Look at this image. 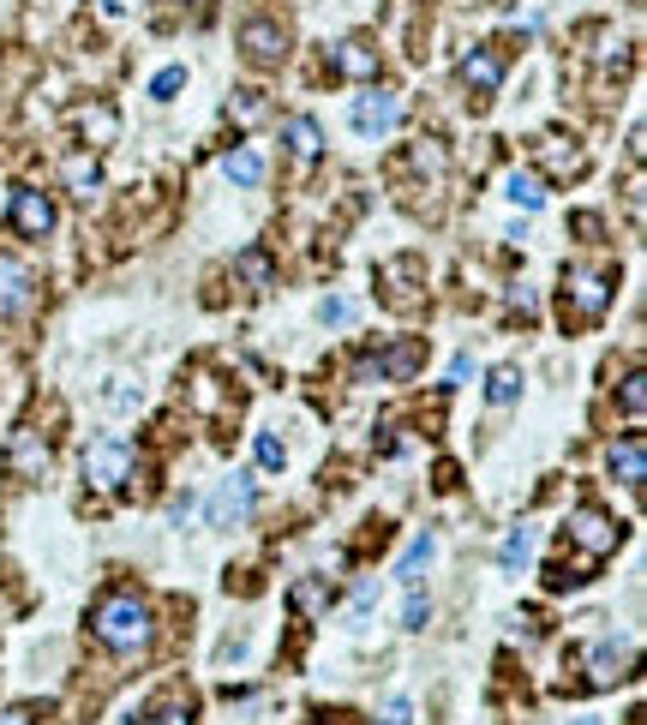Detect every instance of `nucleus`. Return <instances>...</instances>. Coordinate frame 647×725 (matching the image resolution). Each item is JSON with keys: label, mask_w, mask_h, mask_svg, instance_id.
<instances>
[{"label": "nucleus", "mask_w": 647, "mask_h": 725, "mask_svg": "<svg viewBox=\"0 0 647 725\" xmlns=\"http://www.w3.org/2000/svg\"><path fill=\"white\" fill-rule=\"evenodd\" d=\"M90 636L114 654H138L150 642V606L138 594H102L90 612Z\"/></svg>", "instance_id": "f257e3e1"}, {"label": "nucleus", "mask_w": 647, "mask_h": 725, "mask_svg": "<svg viewBox=\"0 0 647 725\" xmlns=\"http://www.w3.org/2000/svg\"><path fill=\"white\" fill-rule=\"evenodd\" d=\"M618 300V270L606 264H570L564 270V324H600Z\"/></svg>", "instance_id": "f03ea898"}, {"label": "nucleus", "mask_w": 647, "mask_h": 725, "mask_svg": "<svg viewBox=\"0 0 647 725\" xmlns=\"http://www.w3.org/2000/svg\"><path fill=\"white\" fill-rule=\"evenodd\" d=\"M618 540H624V528H618L600 504H576V510H570V546H582L594 564H600V558H612V552H618Z\"/></svg>", "instance_id": "7ed1b4c3"}, {"label": "nucleus", "mask_w": 647, "mask_h": 725, "mask_svg": "<svg viewBox=\"0 0 647 725\" xmlns=\"http://www.w3.org/2000/svg\"><path fill=\"white\" fill-rule=\"evenodd\" d=\"M504 48L498 42H480V48H468L462 54V66H456V78H462V90L474 96V102H492L498 96V84H504Z\"/></svg>", "instance_id": "20e7f679"}, {"label": "nucleus", "mask_w": 647, "mask_h": 725, "mask_svg": "<svg viewBox=\"0 0 647 725\" xmlns=\"http://www.w3.org/2000/svg\"><path fill=\"white\" fill-rule=\"evenodd\" d=\"M132 450L120 444V438H96L90 450H84V480L96 486V492H120L126 480H132Z\"/></svg>", "instance_id": "39448f33"}, {"label": "nucleus", "mask_w": 647, "mask_h": 725, "mask_svg": "<svg viewBox=\"0 0 647 725\" xmlns=\"http://www.w3.org/2000/svg\"><path fill=\"white\" fill-rule=\"evenodd\" d=\"M396 120H402V102H396L390 90H366V96L348 108V126H354L360 138H384Z\"/></svg>", "instance_id": "423d86ee"}, {"label": "nucleus", "mask_w": 647, "mask_h": 725, "mask_svg": "<svg viewBox=\"0 0 647 725\" xmlns=\"http://www.w3.org/2000/svg\"><path fill=\"white\" fill-rule=\"evenodd\" d=\"M12 228H18L24 240L54 234V198L36 192V186H18V192H12Z\"/></svg>", "instance_id": "0eeeda50"}, {"label": "nucleus", "mask_w": 647, "mask_h": 725, "mask_svg": "<svg viewBox=\"0 0 647 725\" xmlns=\"http://www.w3.org/2000/svg\"><path fill=\"white\" fill-rule=\"evenodd\" d=\"M210 528H234V522H246L252 516V474H228L222 486H216V498H210Z\"/></svg>", "instance_id": "6e6552de"}, {"label": "nucleus", "mask_w": 647, "mask_h": 725, "mask_svg": "<svg viewBox=\"0 0 647 725\" xmlns=\"http://www.w3.org/2000/svg\"><path fill=\"white\" fill-rule=\"evenodd\" d=\"M240 48H246V60H258V66H276V60L288 54V30H282L276 18H246V24H240Z\"/></svg>", "instance_id": "1a4fd4ad"}, {"label": "nucleus", "mask_w": 647, "mask_h": 725, "mask_svg": "<svg viewBox=\"0 0 647 725\" xmlns=\"http://www.w3.org/2000/svg\"><path fill=\"white\" fill-rule=\"evenodd\" d=\"M6 468H12V480H42L48 474V438L36 426H18L12 450H6Z\"/></svg>", "instance_id": "9d476101"}, {"label": "nucleus", "mask_w": 647, "mask_h": 725, "mask_svg": "<svg viewBox=\"0 0 647 725\" xmlns=\"http://www.w3.org/2000/svg\"><path fill=\"white\" fill-rule=\"evenodd\" d=\"M330 72L336 78H378V42L372 36H348L330 48Z\"/></svg>", "instance_id": "9b49d317"}, {"label": "nucleus", "mask_w": 647, "mask_h": 725, "mask_svg": "<svg viewBox=\"0 0 647 725\" xmlns=\"http://www.w3.org/2000/svg\"><path fill=\"white\" fill-rule=\"evenodd\" d=\"M30 300H36V276H30V264H18V258L0 252V318H18Z\"/></svg>", "instance_id": "f8f14e48"}, {"label": "nucleus", "mask_w": 647, "mask_h": 725, "mask_svg": "<svg viewBox=\"0 0 647 725\" xmlns=\"http://www.w3.org/2000/svg\"><path fill=\"white\" fill-rule=\"evenodd\" d=\"M582 660H588V690H612L630 666V642H594Z\"/></svg>", "instance_id": "ddd939ff"}, {"label": "nucleus", "mask_w": 647, "mask_h": 725, "mask_svg": "<svg viewBox=\"0 0 647 725\" xmlns=\"http://www.w3.org/2000/svg\"><path fill=\"white\" fill-rule=\"evenodd\" d=\"M540 162H546L558 180H576V174L588 168V150H582L576 138H564V132H546V138H540Z\"/></svg>", "instance_id": "4468645a"}, {"label": "nucleus", "mask_w": 647, "mask_h": 725, "mask_svg": "<svg viewBox=\"0 0 647 725\" xmlns=\"http://www.w3.org/2000/svg\"><path fill=\"white\" fill-rule=\"evenodd\" d=\"M420 360H426V348H420V342H396L390 354H372V360H360V378H408Z\"/></svg>", "instance_id": "2eb2a0df"}, {"label": "nucleus", "mask_w": 647, "mask_h": 725, "mask_svg": "<svg viewBox=\"0 0 647 725\" xmlns=\"http://www.w3.org/2000/svg\"><path fill=\"white\" fill-rule=\"evenodd\" d=\"M282 138H288V156H294V162H312V156L324 150V132H318L312 114H288V120H282Z\"/></svg>", "instance_id": "dca6fc26"}, {"label": "nucleus", "mask_w": 647, "mask_h": 725, "mask_svg": "<svg viewBox=\"0 0 647 725\" xmlns=\"http://www.w3.org/2000/svg\"><path fill=\"white\" fill-rule=\"evenodd\" d=\"M612 474L636 492L642 486V474H647V444H642V432H630L624 444H612Z\"/></svg>", "instance_id": "f3484780"}, {"label": "nucleus", "mask_w": 647, "mask_h": 725, "mask_svg": "<svg viewBox=\"0 0 647 725\" xmlns=\"http://www.w3.org/2000/svg\"><path fill=\"white\" fill-rule=\"evenodd\" d=\"M72 120H78V132H84L90 144H108V138L120 132V120H114V108H108V102H84Z\"/></svg>", "instance_id": "a211bd4d"}, {"label": "nucleus", "mask_w": 647, "mask_h": 725, "mask_svg": "<svg viewBox=\"0 0 647 725\" xmlns=\"http://www.w3.org/2000/svg\"><path fill=\"white\" fill-rule=\"evenodd\" d=\"M66 192L72 198H96L102 192V162L96 156H66Z\"/></svg>", "instance_id": "6ab92c4d"}, {"label": "nucleus", "mask_w": 647, "mask_h": 725, "mask_svg": "<svg viewBox=\"0 0 647 725\" xmlns=\"http://www.w3.org/2000/svg\"><path fill=\"white\" fill-rule=\"evenodd\" d=\"M504 198H510L516 210H540V204H546V180L528 174V168H516V174L504 180Z\"/></svg>", "instance_id": "aec40b11"}, {"label": "nucleus", "mask_w": 647, "mask_h": 725, "mask_svg": "<svg viewBox=\"0 0 647 725\" xmlns=\"http://www.w3.org/2000/svg\"><path fill=\"white\" fill-rule=\"evenodd\" d=\"M222 174H228L234 186H258V180H264V156H258V150H228V156H222Z\"/></svg>", "instance_id": "412c9836"}, {"label": "nucleus", "mask_w": 647, "mask_h": 725, "mask_svg": "<svg viewBox=\"0 0 647 725\" xmlns=\"http://www.w3.org/2000/svg\"><path fill=\"white\" fill-rule=\"evenodd\" d=\"M288 600H294V612H300V618H318V612H324V606H330V588H324V582H318V576H300V582H294V594H288Z\"/></svg>", "instance_id": "4be33fe9"}, {"label": "nucleus", "mask_w": 647, "mask_h": 725, "mask_svg": "<svg viewBox=\"0 0 647 725\" xmlns=\"http://www.w3.org/2000/svg\"><path fill=\"white\" fill-rule=\"evenodd\" d=\"M516 396H522V366H498L492 384H486V402L504 408V402H516Z\"/></svg>", "instance_id": "5701e85b"}, {"label": "nucleus", "mask_w": 647, "mask_h": 725, "mask_svg": "<svg viewBox=\"0 0 647 725\" xmlns=\"http://www.w3.org/2000/svg\"><path fill=\"white\" fill-rule=\"evenodd\" d=\"M528 558H534V528H516V534L504 540L498 564H504V570H516V564H528Z\"/></svg>", "instance_id": "b1692460"}, {"label": "nucleus", "mask_w": 647, "mask_h": 725, "mask_svg": "<svg viewBox=\"0 0 647 725\" xmlns=\"http://www.w3.org/2000/svg\"><path fill=\"white\" fill-rule=\"evenodd\" d=\"M174 90H186V66H162V72L150 78V96H156V102H168Z\"/></svg>", "instance_id": "393cba45"}, {"label": "nucleus", "mask_w": 647, "mask_h": 725, "mask_svg": "<svg viewBox=\"0 0 647 725\" xmlns=\"http://www.w3.org/2000/svg\"><path fill=\"white\" fill-rule=\"evenodd\" d=\"M264 114H270V102H264L258 90H240V102H234V120H240V126H258Z\"/></svg>", "instance_id": "a878e982"}, {"label": "nucleus", "mask_w": 647, "mask_h": 725, "mask_svg": "<svg viewBox=\"0 0 647 725\" xmlns=\"http://www.w3.org/2000/svg\"><path fill=\"white\" fill-rule=\"evenodd\" d=\"M252 456H258V468H282V462H288V450H282V438H276V432H258Z\"/></svg>", "instance_id": "bb28decb"}, {"label": "nucleus", "mask_w": 647, "mask_h": 725, "mask_svg": "<svg viewBox=\"0 0 647 725\" xmlns=\"http://www.w3.org/2000/svg\"><path fill=\"white\" fill-rule=\"evenodd\" d=\"M426 558H432V534H420V540H414V546H408V552H402V570H396V576H402V582H420V576H414V570H420V564H426Z\"/></svg>", "instance_id": "cd10ccee"}, {"label": "nucleus", "mask_w": 647, "mask_h": 725, "mask_svg": "<svg viewBox=\"0 0 647 725\" xmlns=\"http://www.w3.org/2000/svg\"><path fill=\"white\" fill-rule=\"evenodd\" d=\"M426 612H432V606H426V594H420V588L408 582V606H402V630H426Z\"/></svg>", "instance_id": "c85d7f7f"}, {"label": "nucleus", "mask_w": 647, "mask_h": 725, "mask_svg": "<svg viewBox=\"0 0 647 725\" xmlns=\"http://www.w3.org/2000/svg\"><path fill=\"white\" fill-rule=\"evenodd\" d=\"M647 378L642 372H630V378H624V408H630V420H642V408H647V390H642Z\"/></svg>", "instance_id": "c756f323"}, {"label": "nucleus", "mask_w": 647, "mask_h": 725, "mask_svg": "<svg viewBox=\"0 0 647 725\" xmlns=\"http://www.w3.org/2000/svg\"><path fill=\"white\" fill-rule=\"evenodd\" d=\"M240 276H252V282L264 288V282H270V258H264V252H240Z\"/></svg>", "instance_id": "7c9ffc66"}, {"label": "nucleus", "mask_w": 647, "mask_h": 725, "mask_svg": "<svg viewBox=\"0 0 647 725\" xmlns=\"http://www.w3.org/2000/svg\"><path fill=\"white\" fill-rule=\"evenodd\" d=\"M318 318H324V324H354V300H342V294H336V300H324V306H318Z\"/></svg>", "instance_id": "2f4dec72"}, {"label": "nucleus", "mask_w": 647, "mask_h": 725, "mask_svg": "<svg viewBox=\"0 0 647 725\" xmlns=\"http://www.w3.org/2000/svg\"><path fill=\"white\" fill-rule=\"evenodd\" d=\"M0 725H42L36 708H0Z\"/></svg>", "instance_id": "473e14b6"}, {"label": "nucleus", "mask_w": 647, "mask_h": 725, "mask_svg": "<svg viewBox=\"0 0 647 725\" xmlns=\"http://www.w3.org/2000/svg\"><path fill=\"white\" fill-rule=\"evenodd\" d=\"M384 725H414V708H408V702H390V708H384Z\"/></svg>", "instance_id": "72a5a7b5"}, {"label": "nucleus", "mask_w": 647, "mask_h": 725, "mask_svg": "<svg viewBox=\"0 0 647 725\" xmlns=\"http://www.w3.org/2000/svg\"><path fill=\"white\" fill-rule=\"evenodd\" d=\"M468 372H474V360H468V354H456V360H450V378H456V384H468Z\"/></svg>", "instance_id": "f704fd0d"}, {"label": "nucleus", "mask_w": 647, "mask_h": 725, "mask_svg": "<svg viewBox=\"0 0 647 725\" xmlns=\"http://www.w3.org/2000/svg\"><path fill=\"white\" fill-rule=\"evenodd\" d=\"M156 725H186V714H180V708H174V702H168V708H162V714H156Z\"/></svg>", "instance_id": "c9c22d12"}]
</instances>
